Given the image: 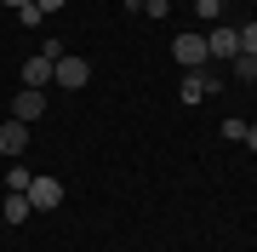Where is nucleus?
Here are the masks:
<instances>
[{
    "mask_svg": "<svg viewBox=\"0 0 257 252\" xmlns=\"http://www.w3.org/2000/svg\"><path fill=\"white\" fill-rule=\"evenodd\" d=\"M23 195H29V206H35V212H57V206H63V184H57L52 172H35Z\"/></svg>",
    "mask_w": 257,
    "mask_h": 252,
    "instance_id": "nucleus-1",
    "label": "nucleus"
},
{
    "mask_svg": "<svg viewBox=\"0 0 257 252\" xmlns=\"http://www.w3.org/2000/svg\"><path fill=\"white\" fill-rule=\"evenodd\" d=\"M206 57H223V63H234V57H240V29L211 23V29H206Z\"/></svg>",
    "mask_w": 257,
    "mask_h": 252,
    "instance_id": "nucleus-2",
    "label": "nucleus"
},
{
    "mask_svg": "<svg viewBox=\"0 0 257 252\" xmlns=\"http://www.w3.org/2000/svg\"><path fill=\"white\" fill-rule=\"evenodd\" d=\"M52 80H57V86H69V92H80V86L92 80V63H86V57H69V52H63V57L52 63Z\"/></svg>",
    "mask_w": 257,
    "mask_h": 252,
    "instance_id": "nucleus-3",
    "label": "nucleus"
},
{
    "mask_svg": "<svg viewBox=\"0 0 257 252\" xmlns=\"http://www.w3.org/2000/svg\"><path fill=\"white\" fill-rule=\"evenodd\" d=\"M172 57H177L183 69H200V63H206V35H177V40H172Z\"/></svg>",
    "mask_w": 257,
    "mask_h": 252,
    "instance_id": "nucleus-4",
    "label": "nucleus"
},
{
    "mask_svg": "<svg viewBox=\"0 0 257 252\" xmlns=\"http://www.w3.org/2000/svg\"><path fill=\"white\" fill-rule=\"evenodd\" d=\"M46 115V92H35V86H23L18 98H12V121H40Z\"/></svg>",
    "mask_w": 257,
    "mask_h": 252,
    "instance_id": "nucleus-5",
    "label": "nucleus"
},
{
    "mask_svg": "<svg viewBox=\"0 0 257 252\" xmlns=\"http://www.w3.org/2000/svg\"><path fill=\"white\" fill-rule=\"evenodd\" d=\"M23 149H29V121H6V126H0V155L18 160Z\"/></svg>",
    "mask_w": 257,
    "mask_h": 252,
    "instance_id": "nucleus-6",
    "label": "nucleus"
},
{
    "mask_svg": "<svg viewBox=\"0 0 257 252\" xmlns=\"http://www.w3.org/2000/svg\"><path fill=\"white\" fill-rule=\"evenodd\" d=\"M217 86H223L217 75H206V69H189V80H183V103H200L206 92H217Z\"/></svg>",
    "mask_w": 257,
    "mask_h": 252,
    "instance_id": "nucleus-7",
    "label": "nucleus"
},
{
    "mask_svg": "<svg viewBox=\"0 0 257 252\" xmlns=\"http://www.w3.org/2000/svg\"><path fill=\"white\" fill-rule=\"evenodd\" d=\"M46 80H52V57H29V63H23V86H35V92H46Z\"/></svg>",
    "mask_w": 257,
    "mask_h": 252,
    "instance_id": "nucleus-8",
    "label": "nucleus"
},
{
    "mask_svg": "<svg viewBox=\"0 0 257 252\" xmlns=\"http://www.w3.org/2000/svg\"><path fill=\"white\" fill-rule=\"evenodd\" d=\"M23 218H35L29 195H6V201H0V224H23Z\"/></svg>",
    "mask_w": 257,
    "mask_h": 252,
    "instance_id": "nucleus-9",
    "label": "nucleus"
},
{
    "mask_svg": "<svg viewBox=\"0 0 257 252\" xmlns=\"http://www.w3.org/2000/svg\"><path fill=\"white\" fill-rule=\"evenodd\" d=\"M29 178H35L29 166H12V172H6V189H12V195H23V189H29Z\"/></svg>",
    "mask_w": 257,
    "mask_h": 252,
    "instance_id": "nucleus-10",
    "label": "nucleus"
},
{
    "mask_svg": "<svg viewBox=\"0 0 257 252\" xmlns=\"http://www.w3.org/2000/svg\"><path fill=\"white\" fill-rule=\"evenodd\" d=\"M234 80H257V57H246V52L234 57Z\"/></svg>",
    "mask_w": 257,
    "mask_h": 252,
    "instance_id": "nucleus-11",
    "label": "nucleus"
},
{
    "mask_svg": "<svg viewBox=\"0 0 257 252\" xmlns=\"http://www.w3.org/2000/svg\"><path fill=\"white\" fill-rule=\"evenodd\" d=\"M194 12H200L206 23H217V18H223V0H194Z\"/></svg>",
    "mask_w": 257,
    "mask_h": 252,
    "instance_id": "nucleus-12",
    "label": "nucleus"
},
{
    "mask_svg": "<svg viewBox=\"0 0 257 252\" xmlns=\"http://www.w3.org/2000/svg\"><path fill=\"white\" fill-rule=\"evenodd\" d=\"M240 52H246V57H257V23H246V29H240Z\"/></svg>",
    "mask_w": 257,
    "mask_h": 252,
    "instance_id": "nucleus-13",
    "label": "nucleus"
},
{
    "mask_svg": "<svg viewBox=\"0 0 257 252\" xmlns=\"http://www.w3.org/2000/svg\"><path fill=\"white\" fill-rule=\"evenodd\" d=\"M223 138H229V143H246V121H223Z\"/></svg>",
    "mask_w": 257,
    "mask_h": 252,
    "instance_id": "nucleus-14",
    "label": "nucleus"
},
{
    "mask_svg": "<svg viewBox=\"0 0 257 252\" xmlns=\"http://www.w3.org/2000/svg\"><path fill=\"white\" fill-rule=\"evenodd\" d=\"M143 12H149V18H166L172 6H166V0H143Z\"/></svg>",
    "mask_w": 257,
    "mask_h": 252,
    "instance_id": "nucleus-15",
    "label": "nucleus"
},
{
    "mask_svg": "<svg viewBox=\"0 0 257 252\" xmlns=\"http://www.w3.org/2000/svg\"><path fill=\"white\" fill-rule=\"evenodd\" d=\"M35 6H40V12H63L69 0H35Z\"/></svg>",
    "mask_w": 257,
    "mask_h": 252,
    "instance_id": "nucleus-16",
    "label": "nucleus"
},
{
    "mask_svg": "<svg viewBox=\"0 0 257 252\" xmlns=\"http://www.w3.org/2000/svg\"><path fill=\"white\" fill-rule=\"evenodd\" d=\"M246 149H251V155H257V126H246Z\"/></svg>",
    "mask_w": 257,
    "mask_h": 252,
    "instance_id": "nucleus-17",
    "label": "nucleus"
},
{
    "mask_svg": "<svg viewBox=\"0 0 257 252\" xmlns=\"http://www.w3.org/2000/svg\"><path fill=\"white\" fill-rule=\"evenodd\" d=\"M0 6H12V12H23V6H29V0H0Z\"/></svg>",
    "mask_w": 257,
    "mask_h": 252,
    "instance_id": "nucleus-18",
    "label": "nucleus"
},
{
    "mask_svg": "<svg viewBox=\"0 0 257 252\" xmlns=\"http://www.w3.org/2000/svg\"><path fill=\"white\" fill-rule=\"evenodd\" d=\"M132 6H138V0H132Z\"/></svg>",
    "mask_w": 257,
    "mask_h": 252,
    "instance_id": "nucleus-19",
    "label": "nucleus"
}]
</instances>
